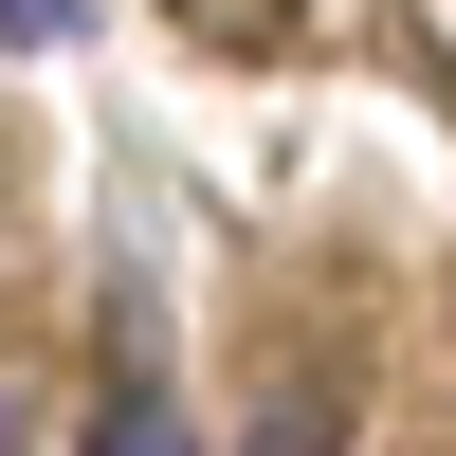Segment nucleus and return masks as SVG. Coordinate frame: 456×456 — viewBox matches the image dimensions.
<instances>
[{"label": "nucleus", "mask_w": 456, "mask_h": 456, "mask_svg": "<svg viewBox=\"0 0 456 456\" xmlns=\"http://www.w3.org/2000/svg\"><path fill=\"white\" fill-rule=\"evenodd\" d=\"M92 456H201V438H183V420H165V402H146V384H128V402H110V420H92Z\"/></svg>", "instance_id": "nucleus-1"}, {"label": "nucleus", "mask_w": 456, "mask_h": 456, "mask_svg": "<svg viewBox=\"0 0 456 456\" xmlns=\"http://www.w3.org/2000/svg\"><path fill=\"white\" fill-rule=\"evenodd\" d=\"M0 37H73V0H0Z\"/></svg>", "instance_id": "nucleus-2"}]
</instances>
